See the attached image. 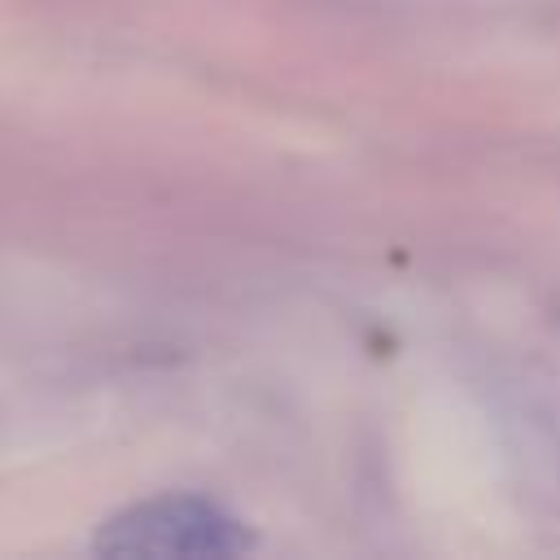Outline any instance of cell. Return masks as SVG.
Returning a JSON list of instances; mask_svg holds the SVG:
<instances>
[{
  "mask_svg": "<svg viewBox=\"0 0 560 560\" xmlns=\"http://www.w3.org/2000/svg\"><path fill=\"white\" fill-rule=\"evenodd\" d=\"M249 529L210 499L158 494L114 512L92 551L101 556H241L249 551Z\"/></svg>",
  "mask_w": 560,
  "mask_h": 560,
  "instance_id": "6da1fadb",
  "label": "cell"
}]
</instances>
